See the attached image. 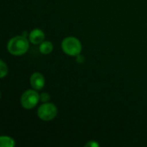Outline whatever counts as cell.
Listing matches in <instances>:
<instances>
[{"label": "cell", "mask_w": 147, "mask_h": 147, "mask_svg": "<svg viewBox=\"0 0 147 147\" xmlns=\"http://www.w3.org/2000/svg\"><path fill=\"white\" fill-rule=\"evenodd\" d=\"M29 48V42L27 37L22 35H16L12 37L8 44L7 49L9 53L14 56H21L25 54Z\"/></svg>", "instance_id": "6da1fadb"}, {"label": "cell", "mask_w": 147, "mask_h": 147, "mask_svg": "<svg viewBox=\"0 0 147 147\" xmlns=\"http://www.w3.org/2000/svg\"><path fill=\"white\" fill-rule=\"evenodd\" d=\"M61 48L65 54L76 57L77 55L81 53L82 44L78 38L74 36H68L62 40Z\"/></svg>", "instance_id": "7a4b0ae2"}, {"label": "cell", "mask_w": 147, "mask_h": 147, "mask_svg": "<svg viewBox=\"0 0 147 147\" xmlns=\"http://www.w3.org/2000/svg\"><path fill=\"white\" fill-rule=\"evenodd\" d=\"M58 115V109L55 104L52 102L42 103L37 110L38 117L43 121H53Z\"/></svg>", "instance_id": "3957f363"}, {"label": "cell", "mask_w": 147, "mask_h": 147, "mask_svg": "<svg viewBox=\"0 0 147 147\" xmlns=\"http://www.w3.org/2000/svg\"><path fill=\"white\" fill-rule=\"evenodd\" d=\"M40 101V95L36 90H25L20 99L21 105L25 109H34Z\"/></svg>", "instance_id": "277c9868"}, {"label": "cell", "mask_w": 147, "mask_h": 147, "mask_svg": "<svg viewBox=\"0 0 147 147\" xmlns=\"http://www.w3.org/2000/svg\"><path fill=\"white\" fill-rule=\"evenodd\" d=\"M46 80L44 76L40 72H34L30 77V85L34 90H40L44 88Z\"/></svg>", "instance_id": "5b68a950"}, {"label": "cell", "mask_w": 147, "mask_h": 147, "mask_svg": "<svg viewBox=\"0 0 147 147\" xmlns=\"http://www.w3.org/2000/svg\"><path fill=\"white\" fill-rule=\"evenodd\" d=\"M45 33L40 28H34L28 34V40L34 45H40L45 40Z\"/></svg>", "instance_id": "8992f818"}, {"label": "cell", "mask_w": 147, "mask_h": 147, "mask_svg": "<svg viewBox=\"0 0 147 147\" xmlns=\"http://www.w3.org/2000/svg\"><path fill=\"white\" fill-rule=\"evenodd\" d=\"M39 50L40 52L42 53V54H49L53 52V45L52 43V41H49V40H44L42 43L40 44V47H39Z\"/></svg>", "instance_id": "52a82bcc"}, {"label": "cell", "mask_w": 147, "mask_h": 147, "mask_svg": "<svg viewBox=\"0 0 147 147\" xmlns=\"http://www.w3.org/2000/svg\"><path fill=\"white\" fill-rule=\"evenodd\" d=\"M16 145L15 140L9 136L0 137V146L1 147H14Z\"/></svg>", "instance_id": "ba28073f"}, {"label": "cell", "mask_w": 147, "mask_h": 147, "mask_svg": "<svg viewBox=\"0 0 147 147\" xmlns=\"http://www.w3.org/2000/svg\"><path fill=\"white\" fill-rule=\"evenodd\" d=\"M8 66L7 65L5 64V62L1 59L0 60V78H3L7 74H8Z\"/></svg>", "instance_id": "9c48e42d"}, {"label": "cell", "mask_w": 147, "mask_h": 147, "mask_svg": "<svg viewBox=\"0 0 147 147\" xmlns=\"http://www.w3.org/2000/svg\"><path fill=\"white\" fill-rule=\"evenodd\" d=\"M51 99V96L50 95L47 93V92H42L40 95V101L41 102H48Z\"/></svg>", "instance_id": "30bf717a"}, {"label": "cell", "mask_w": 147, "mask_h": 147, "mask_svg": "<svg viewBox=\"0 0 147 147\" xmlns=\"http://www.w3.org/2000/svg\"><path fill=\"white\" fill-rule=\"evenodd\" d=\"M100 146V145L96 142V141H95V140H90V141H89L88 143H86L85 144V147H99Z\"/></svg>", "instance_id": "8fae6325"}, {"label": "cell", "mask_w": 147, "mask_h": 147, "mask_svg": "<svg viewBox=\"0 0 147 147\" xmlns=\"http://www.w3.org/2000/svg\"><path fill=\"white\" fill-rule=\"evenodd\" d=\"M76 61L78 63V64H83L84 62V57L81 54H78L76 56Z\"/></svg>", "instance_id": "7c38bea8"}]
</instances>
